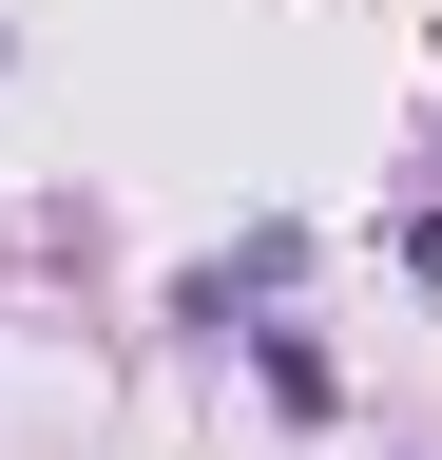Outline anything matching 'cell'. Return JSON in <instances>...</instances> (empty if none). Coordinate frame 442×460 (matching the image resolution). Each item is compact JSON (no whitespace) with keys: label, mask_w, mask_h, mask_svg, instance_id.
I'll list each match as a JSON object with an SVG mask.
<instances>
[{"label":"cell","mask_w":442,"mask_h":460,"mask_svg":"<svg viewBox=\"0 0 442 460\" xmlns=\"http://www.w3.org/2000/svg\"><path fill=\"white\" fill-rule=\"evenodd\" d=\"M250 384H269V402H289V422H327V402H347V365H327V345H308V326H250Z\"/></svg>","instance_id":"cell-1"}]
</instances>
